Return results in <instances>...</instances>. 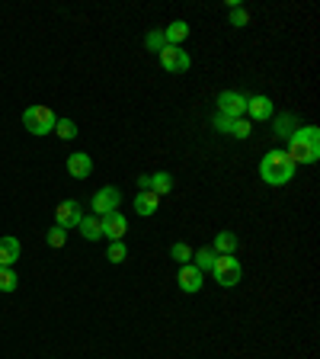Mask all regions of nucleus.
<instances>
[{"instance_id": "nucleus-1", "label": "nucleus", "mask_w": 320, "mask_h": 359, "mask_svg": "<svg viewBox=\"0 0 320 359\" xmlns=\"http://www.w3.org/2000/svg\"><path fill=\"white\" fill-rule=\"evenodd\" d=\"M285 154L298 164H317L320 161V128L317 126H305V128H295L288 135V151Z\"/></svg>"}, {"instance_id": "nucleus-2", "label": "nucleus", "mask_w": 320, "mask_h": 359, "mask_svg": "<svg viewBox=\"0 0 320 359\" xmlns=\"http://www.w3.org/2000/svg\"><path fill=\"white\" fill-rule=\"evenodd\" d=\"M260 177L269 187H285L288 180H295V161H291L282 148H272L269 154H263V161H260Z\"/></svg>"}, {"instance_id": "nucleus-3", "label": "nucleus", "mask_w": 320, "mask_h": 359, "mask_svg": "<svg viewBox=\"0 0 320 359\" xmlns=\"http://www.w3.org/2000/svg\"><path fill=\"white\" fill-rule=\"evenodd\" d=\"M55 122H58V116H55L48 106H29V109L22 112V128L29 135H36V138H45V135L55 132Z\"/></svg>"}, {"instance_id": "nucleus-4", "label": "nucleus", "mask_w": 320, "mask_h": 359, "mask_svg": "<svg viewBox=\"0 0 320 359\" xmlns=\"http://www.w3.org/2000/svg\"><path fill=\"white\" fill-rule=\"evenodd\" d=\"M211 276L221 289H234L244 279V266H240L237 257H215V266H211Z\"/></svg>"}, {"instance_id": "nucleus-5", "label": "nucleus", "mask_w": 320, "mask_h": 359, "mask_svg": "<svg viewBox=\"0 0 320 359\" xmlns=\"http://www.w3.org/2000/svg\"><path fill=\"white\" fill-rule=\"evenodd\" d=\"M157 58H160V67H164L167 74H186L189 67H193V58H189V52H183L179 45H167V48L157 55Z\"/></svg>"}, {"instance_id": "nucleus-6", "label": "nucleus", "mask_w": 320, "mask_h": 359, "mask_svg": "<svg viewBox=\"0 0 320 359\" xmlns=\"http://www.w3.org/2000/svg\"><path fill=\"white\" fill-rule=\"evenodd\" d=\"M90 205H93V215L103 218V215H109V212H119L122 193L116 187H99L97 193H93V199H90Z\"/></svg>"}, {"instance_id": "nucleus-7", "label": "nucleus", "mask_w": 320, "mask_h": 359, "mask_svg": "<svg viewBox=\"0 0 320 359\" xmlns=\"http://www.w3.org/2000/svg\"><path fill=\"white\" fill-rule=\"evenodd\" d=\"M218 112L228 116V119H244L246 116V97L237 93V90H224L218 97Z\"/></svg>"}, {"instance_id": "nucleus-8", "label": "nucleus", "mask_w": 320, "mask_h": 359, "mask_svg": "<svg viewBox=\"0 0 320 359\" xmlns=\"http://www.w3.org/2000/svg\"><path fill=\"white\" fill-rule=\"evenodd\" d=\"M81 218H83V212H81V205H77L74 199L58 202V209H55V224H58V228L71 231V228H77V224H81Z\"/></svg>"}, {"instance_id": "nucleus-9", "label": "nucleus", "mask_w": 320, "mask_h": 359, "mask_svg": "<svg viewBox=\"0 0 320 359\" xmlns=\"http://www.w3.org/2000/svg\"><path fill=\"white\" fill-rule=\"evenodd\" d=\"M246 112L253 122H269L272 112H276V103L266 97V93H256V97H246Z\"/></svg>"}, {"instance_id": "nucleus-10", "label": "nucleus", "mask_w": 320, "mask_h": 359, "mask_svg": "<svg viewBox=\"0 0 320 359\" xmlns=\"http://www.w3.org/2000/svg\"><path fill=\"white\" fill-rule=\"evenodd\" d=\"M99 228H103V238L109 241H122L128 231V218L122 212H109V215L99 218Z\"/></svg>"}, {"instance_id": "nucleus-11", "label": "nucleus", "mask_w": 320, "mask_h": 359, "mask_svg": "<svg viewBox=\"0 0 320 359\" xmlns=\"http://www.w3.org/2000/svg\"><path fill=\"white\" fill-rule=\"evenodd\" d=\"M176 283H179V289L186 292V295H195V292L202 289V283H205V273H199L193 263H186V266H179Z\"/></svg>"}, {"instance_id": "nucleus-12", "label": "nucleus", "mask_w": 320, "mask_h": 359, "mask_svg": "<svg viewBox=\"0 0 320 359\" xmlns=\"http://www.w3.org/2000/svg\"><path fill=\"white\" fill-rule=\"evenodd\" d=\"M67 173L74 180H87L90 173H93V157L87 154V151H77V154H67Z\"/></svg>"}, {"instance_id": "nucleus-13", "label": "nucleus", "mask_w": 320, "mask_h": 359, "mask_svg": "<svg viewBox=\"0 0 320 359\" xmlns=\"http://www.w3.org/2000/svg\"><path fill=\"white\" fill-rule=\"evenodd\" d=\"M20 254H22L20 238H13V234H4V238H0V266H13V263L20 260Z\"/></svg>"}, {"instance_id": "nucleus-14", "label": "nucleus", "mask_w": 320, "mask_h": 359, "mask_svg": "<svg viewBox=\"0 0 320 359\" xmlns=\"http://www.w3.org/2000/svg\"><path fill=\"white\" fill-rule=\"evenodd\" d=\"M157 209H160V196H154L151 189H141V193L134 196V212L138 215L151 218V215H157Z\"/></svg>"}, {"instance_id": "nucleus-15", "label": "nucleus", "mask_w": 320, "mask_h": 359, "mask_svg": "<svg viewBox=\"0 0 320 359\" xmlns=\"http://www.w3.org/2000/svg\"><path fill=\"white\" fill-rule=\"evenodd\" d=\"M237 234L234 231H218V238H215V244H211V250H215L218 257H234V250H237Z\"/></svg>"}, {"instance_id": "nucleus-16", "label": "nucleus", "mask_w": 320, "mask_h": 359, "mask_svg": "<svg viewBox=\"0 0 320 359\" xmlns=\"http://www.w3.org/2000/svg\"><path fill=\"white\" fill-rule=\"evenodd\" d=\"M151 193H154V196H167V193H173V173H167V170L151 173Z\"/></svg>"}, {"instance_id": "nucleus-17", "label": "nucleus", "mask_w": 320, "mask_h": 359, "mask_svg": "<svg viewBox=\"0 0 320 359\" xmlns=\"http://www.w3.org/2000/svg\"><path fill=\"white\" fill-rule=\"evenodd\" d=\"M77 231L83 234V241H99V238H103V228H99V218L97 215H83L81 224H77Z\"/></svg>"}, {"instance_id": "nucleus-18", "label": "nucleus", "mask_w": 320, "mask_h": 359, "mask_svg": "<svg viewBox=\"0 0 320 359\" xmlns=\"http://www.w3.org/2000/svg\"><path fill=\"white\" fill-rule=\"evenodd\" d=\"M189 36V22H183V20H173L170 26L164 29V39H167V45H179L183 39Z\"/></svg>"}, {"instance_id": "nucleus-19", "label": "nucleus", "mask_w": 320, "mask_h": 359, "mask_svg": "<svg viewBox=\"0 0 320 359\" xmlns=\"http://www.w3.org/2000/svg\"><path fill=\"white\" fill-rule=\"evenodd\" d=\"M193 257H195V263L193 266L199 269V273H211V266H215V250L211 247H199V250H193Z\"/></svg>"}, {"instance_id": "nucleus-20", "label": "nucleus", "mask_w": 320, "mask_h": 359, "mask_svg": "<svg viewBox=\"0 0 320 359\" xmlns=\"http://www.w3.org/2000/svg\"><path fill=\"white\" fill-rule=\"evenodd\" d=\"M170 257H173V263H179V266H186V263L193 260V247L183 244V241H176V244L170 247Z\"/></svg>"}, {"instance_id": "nucleus-21", "label": "nucleus", "mask_w": 320, "mask_h": 359, "mask_svg": "<svg viewBox=\"0 0 320 359\" xmlns=\"http://www.w3.org/2000/svg\"><path fill=\"white\" fill-rule=\"evenodd\" d=\"M20 276L13 273V266H0V292H16Z\"/></svg>"}, {"instance_id": "nucleus-22", "label": "nucleus", "mask_w": 320, "mask_h": 359, "mask_svg": "<svg viewBox=\"0 0 320 359\" xmlns=\"http://www.w3.org/2000/svg\"><path fill=\"white\" fill-rule=\"evenodd\" d=\"M45 244L55 247V250H61V247L67 244V231H64V228H58V224H55V228H48V231H45Z\"/></svg>"}, {"instance_id": "nucleus-23", "label": "nucleus", "mask_w": 320, "mask_h": 359, "mask_svg": "<svg viewBox=\"0 0 320 359\" xmlns=\"http://www.w3.org/2000/svg\"><path fill=\"white\" fill-rule=\"evenodd\" d=\"M144 45H148V52H164L167 48V39H164V29H154V32H148V36H144Z\"/></svg>"}, {"instance_id": "nucleus-24", "label": "nucleus", "mask_w": 320, "mask_h": 359, "mask_svg": "<svg viewBox=\"0 0 320 359\" xmlns=\"http://www.w3.org/2000/svg\"><path fill=\"white\" fill-rule=\"evenodd\" d=\"M228 7H231V26H237V29H244L246 22H250V13H246V10L240 7L237 0H231Z\"/></svg>"}, {"instance_id": "nucleus-25", "label": "nucleus", "mask_w": 320, "mask_h": 359, "mask_svg": "<svg viewBox=\"0 0 320 359\" xmlns=\"http://www.w3.org/2000/svg\"><path fill=\"white\" fill-rule=\"evenodd\" d=\"M125 257H128V247L122 244V241H112L109 250H106V260L109 263H125Z\"/></svg>"}, {"instance_id": "nucleus-26", "label": "nucleus", "mask_w": 320, "mask_h": 359, "mask_svg": "<svg viewBox=\"0 0 320 359\" xmlns=\"http://www.w3.org/2000/svg\"><path fill=\"white\" fill-rule=\"evenodd\" d=\"M55 135L67 142V138H74V135H77V126L71 119H58V122H55Z\"/></svg>"}, {"instance_id": "nucleus-27", "label": "nucleus", "mask_w": 320, "mask_h": 359, "mask_svg": "<svg viewBox=\"0 0 320 359\" xmlns=\"http://www.w3.org/2000/svg\"><path fill=\"white\" fill-rule=\"evenodd\" d=\"M250 132H253V128H250V122H246V119H234L231 122V132H228V135H234V138H240V142H244V138H250Z\"/></svg>"}, {"instance_id": "nucleus-28", "label": "nucleus", "mask_w": 320, "mask_h": 359, "mask_svg": "<svg viewBox=\"0 0 320 359\" xmlns=\"http://www.w3.org/2000/svg\"><path fill=\"white\" fill-rule=\"evenodd\" d=\"M291 122H295L291 116H282V119L276 122V135H279V138H288V135H291Z\"/></svg>"}, {"instance_id": "nucleus-29", "label": "nucleus", "mask_w": 320, "mask_h": 359, "mask_svg": "<svg viewBox=\"0 0 320 359\" xmlns=\"http://www.w3.org/2000/svg\"><path fill=\"white\" fill-rule=\"evenodd\" d=\"M231 122H234V119H228V116H221V112L215 116V128H218V132H224V135L231 132Z\"/></svg>"}, {"instance_id": "nucleus-30", "label": "nucleus", "mask_w": 320, "mask_h": 359, "mask_svg": "<svg viewBox=\"0 0 320 359\" xmlns=\"http://www.w3.org/2000/svg\"><path fill=\"white\" fill-rule=\"evenodd\" d=\"M138 189H151V177L144 173V177H138Z\"/></svg>"}]
</instances>
